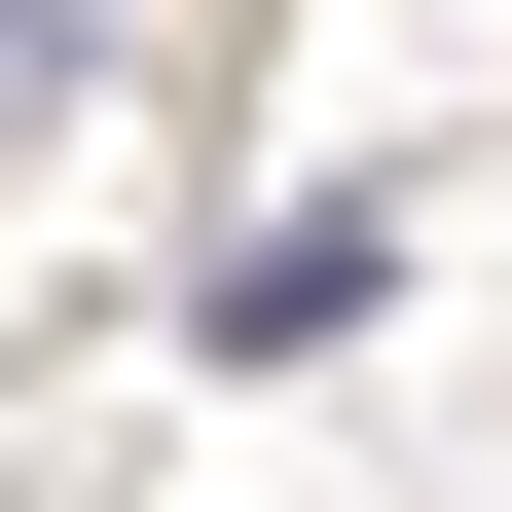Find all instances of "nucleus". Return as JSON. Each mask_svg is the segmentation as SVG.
Here are the masks:
<instances>
[{"label": "nucleus", "mask_w": 512, "mask_h": 512, "mask_svg": "<svg viewBox=\"0 0 512 512\" xmlns=\"http://www.w3.org/2000/svg\"><path fill=\"white\" fill-rule=\"evenodd\" d=\"M0 110H74V0H0Z\"/></svg>", "instance_id": "1"}]
</instances>
